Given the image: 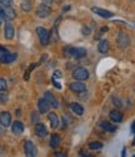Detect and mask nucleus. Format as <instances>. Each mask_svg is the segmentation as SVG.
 Segmentation results:
<instances>
[{
    "instance_id": "f704fd0d",
    "label": "nucleus",
    "mask_w": 135,
    "mask_h": 157,
    "mask_svg": "<svg viewBox=\"0 0 135 157\" xmlns=\"http://www.w3.org/2000/svg\"><path fill=\"white\" fill-rule=\"evenodd\" d=\"M2 23H3V18L0 17V25H2Z\"/></svg>"
},
{
    "instance_id": "ddd939ff",
    "label": "nucleus",
    "mask_w": 135,
    "mask_h": 157,
    "mask_svg": "<svg viewBox=\"0 0 135 157\" xmlns=\"http://www.w3.org/2000/svg\"><path fill=\"white\" fill-rule=\"evenodd\" d=\"M16 59V54L15 53H4L0 56V62L2 63H5V64H9V63H13Z\"/></svg>"
},
{
    "instance_id": "cd10ccee",
    "label": "nucleus",
    "mask_w": 135,
    "mask_h": 157,
    "mask_svg": "<svg viewBox=\"0 0 135 157\" xmlns=\"http://www.w3.org/2000/svg\"><path fill=\"white\" fill-rule=\"evenodd\" d=\"M0 4H2L3 6H11L13 0H0Z\"/></svg>"
},
{
    "instance_id": "0eeeda50",
    "label": "nucleus",
    "mask_w": 135,
    "mask_h": 157,
    "mask_svg": "<svg viewBox=\"0 0 135 157\" xmlns=\"http://www.w3.org/2000/svg\"><path fill=\"white\" fill-rule=\"evenodd\" d=\"M69 88H70V90H73L74 93H83L86 90V86L82 81H75V82L70 83Z\"/></svg>"
},
{
    "instance_id": "c756f323",
    "label": "nucleus",
    "mask_w": 135,
    "mask_h": 157,
    "mask_svg": "<svg viewBox=\"0 0 135 157\" xmlns=\"http://www.w3.org/2000/svg\"><path fill=\"white\" fill-rule=\"evenodd\" d=\"M53 83H54V86H55L58 89H61V84H60L59 82H57V81H55V78H54V79H53Z\"/></svg>"
},
{
    "instance_id": "423d86ee",
    "label": "nucleus",
    "mask_w": 135,
    "mask_h": 157,
    "mask_svg": "<svg viewBox=\"0 0 135 157\" xmlns=\"http://www.w3.org/2000/svg\"><path fill=\"white\" fill-rule=\"evenodd\" d=\"M50 14H51V8H50V5H46V4H44V3H42V4L38 6V9H36V15H38L39 18H42V19L49 17Z\"/></svg>"
},
{
    "instance_id": "9b49d317",
    "label": "nucleus",
    "mask_w": 135,
    "mask_h": 157,
    "mask_svg": "<svg viewBox=\"0 0 135 157\" xmlns=\"http://www.w3.org/2000/svg\"><path fill=\"white\" fill-rule=\"evenodd\" d=\"M93 10V13H95L97 15H99V17H101V18H105V19H109V18H113V13L111 11H109V10H105V9H101V8H93L91 9Z\"/></svg>"
},
{
    "instance_id": "2f4dec72",
    "label": "nucleus",
    "mask_w": 135,
    "mask_h": 157,
    "mask_svg": "<svg viewBox=\"0 0 135 157\" xmlns=\"http://www.w3.org/2000/svg\"><path fill=\"white\" fill-rule=\"evenodd\" d=\"M0 52L4 54V53H8V49L6 48H4V47H0Z\"/></svg>"
},
{
    "instance_id": "f257e3e1",
    "label": "nucleus",
    "mask_w": 135,
    "mask_h": 157,
    "mask_svg": "<svg viewBox=\"0 0 135 157\" xmlns=\"http://www.w3.org/2000/svg\"><path fill=\"white\" fill-rule=\"evenodd\" d=\"M65 57H74V58H84L86 56V49L84 48H75V47H66L64 49Z\"/></svg>"
},
{
    "instance_id": "2eb2a0df",
    "label": "nucleus",
    "mask_w": 135,
    "mask_h": 157,
    "mask_svg": "<svg viewBox=\"0 0 135 157\" xmlns=\"http://www.w3.org/2000/svg\"><path fill=\"white\" fill-rule=\"evenodd\" d=\"M45 98H46V101L50 103V106L53 107V108H58L59 107V102L57 101V98H55V96H54L51 92H45Z\"/></svg>"
},
{
    "instance_id": "4468645a",
    "label": "nucleus",
    "mask_w": 135,
    "mask_h": 157,
    "mask_svg": "<svg viewBox=\"0 0 135 157\" xmlns=\"http://www.w3.org/2000/svg\"><path fill=\"white\" fill-rule=\"evenodd\" d=\"M11 131H13V133L19 136L24 132V124L20 122V121H15L14 123L11 124Z\"/></svg>"
},
{
    "instance_id": "72a5a7b5",
    "label": "nucleus",
    "mask_w": 135,
    "mask_h": 157,
    "mask_svg": "<svg viewBox=\"0 0 135 157\" xmlns=\"http://www.w3.org/2000/svg\"><path fill=\"white\" fill-rule=\"evenodd\" d=\"M55 156H60V157H64V156H66V155H65V153H57Z\"/></svg>"
},
{
    "instance_id": "dca6fc26",
    "label": "nucleus",
    "mask_w": 135,
    "mask_h": 157,
    "mask_svg": "<svg viewBox=\"0 0 135 157\" xmlns=\"http://www.w3.org/2000/svg\"><path fill=\"white\" fill-rule=\"evenodd\" d=\"M35 132H36V135L39 136V137H45L46 135H48V129H46V127L43 124V123H36V126H35Z\"/></svg>"
},
{
    "instance_id": "a211bd4d",
    "label": "nucleus",
    "mask_w": 135,
    "mask_h": 157,
    "mask_svg": "<svg viewBox=\"0 0 135 157\" xmlns=\"http://www.w3.org/2000/svg\"><path fill=\"white\" fill-rule=\"evenodd\" d=\"M109 117H110V120H111L113 122H115V123H119V122L123 121V114H121L118 109L111 111V112L109 113Z\"/></svg>"
},
{
    "instance_id": "412c9836",
    "label": "nucleus",
    "mask_w": 135,
    "mask_h": 157,
    "mask_svg": "<svg viewBox=\"0 0 135 157\" xmlns=\"http://www.w3.org/2000/svg\"><path fill=\"white\" fill-rule=\"evenodd\" d=\"M59 145H60V136L57 135V133L51 135V137H50V147L51 148H57Z\"/></svg>"
},
{
    "instance_id": "20e7f679",
    "label": "nucleus",
    "mask_w": 135,
    "mask_h": 157,
    "mask_svg": "<svg viewBox=\"0 0 135 157\" xmlns=\"http://www.w3.org/2000/svg\"><path fill=\"white\" fill-rule=\"evenodd\" d=\"M116 43H118V45H119L121 49L128 48V47H129V44H130L129 35H128L125 32H119L118 38H116Z\"/></svg>"
},
{
    "instance_id": "5701e85b",
    "label": "nucleus",
    "mask_w": 135,
    "mask_h": 157,
    "mask_svg": "<svg viewBox=\"0 0 135 157\" xmlns=\"http://www.w3.org/2000/svg\"><path fill=\"white\" fill-rule=\"evenodd\" d=\"M20 8H21V10L25 11V13L30 11V10H31V2H30V0H23L21 4H20Z\"/></svg>"
},
{
    "instance_id": "6ab92c4d",
    "label": "nucleus",
    "mask_w": 135,
    "mask_h": 157,
    "mask_svg": "<svg viewBox=\"0 0 135 157\" xmlns=\"http://www.w3.org/2000/svg\"><path fill=\"white\" fill-rule=\"evenodd\" d=\"M98 49H99L100 53H103V54L108 53V50H109V42H108L106 39H103V40H100L99 44H98Z\"/></svg>"
},
{
    "instance_id": "c85d7f7f",
    "label": "nucleus",
    "mask_w": 135,
    "mask_h": 157,
    "mask_svg": "<svg viewBox=\"0 0 135 157\" xmlns=\"http://www.w3.org/2000/svg\"><path fill=\"white\" fill-rule=\"evenodd\" d=\"M63 75H61V72L60 71H55L54 72V78H61Z\"/></svg>"
},
{
    "instance_id": "c9c22d12",
    "label": "nucleus",
    "mask_w": 135,
    "mask_h": 157,
    "mask_svg": "<svg viewBox=\"0 0 135 157\" xmlns=\"http://www.w3.org/2000/svg\"><path fill=\"white\" fill-rule=\"evenodd\" d=\"M133 145H135V138H134V141H133Z\"/></svg>"
},
{
    "instance_id": "393cba45",
    "label": "nucleus",
    "mask_w": 135,
    "mask_h": 157,
    "mask_svg": "<svg viewBox=\"0 0 135 157\" xmlns=\"http://www.w3.org/2000/svg\"><path fill=\"white\" fill-rule=\"evenodd\" d=\"M6 88H8L6 81L4 78H0V92H4V90H6Z\"/></svg>"
},
{
    "instance_id": "7ed1b4c3",
    "label": "nucleus",
    "mask_w": 135,
    "mask_h": 157,
    "mask_svg": "<svg viewBox=\"0 0 135 157\" xmlns=\"http://www.w3.org/2000/svg\"><path fill=\"white\" fill-rule=\"evenodd\" d=\"M73 78L75 81H86L89 78V72L88 69L83 68V67H78L73 71Z\"/></svg>"
},
{
    "instance_id": "f03ea898",
    "label": "nucleus",
    "mask_w": 135,
    "mask_h": 157,
    "mask_svg": "<svg viewBox=\"0 0 135 157\" xmlns=\"http://www.w3.org/2000/svg\"><path fill=\"white\" fill-rule=\"evenodd\" d=\"M0 17L3 18V20H13V19H15L16 17V13L15 10L13 9L11 6H3V5H0Z\"/></svg>"
},
{
    "instance_id": "39448f33",
    "label": "nucleus",
    "mask_w": 135,
    "mask_h": 157,
    "mask_svg": "<svg viewBox=\"0 0 135 157\" xmlns=\"http://www.w3.org/2000/svg\"><path fill=\"white\" fill-rule=\"evenodd\" d=\"M36 34L39 36V40H40V43H42V45L46 47L48 43H49V38H50L49 32L46 29L42 28V27H39V28H36Z\"/></svg>"
},
{
    "instance_id": "b1692460",
    "label": "nucleus",
    "mask_w": 135,
    "mask_h": 157,
    "mask_svg": "<svg viewBox=\"0 0 135 157\" xmlns=\"http://www.w3.org/2000/svg\"><path fill=\"white\" fill-rule=\"evenodd\" d=\"M103 147V143L99 141H93L89 143V148L90 150H100Z\"/></svg>"
},
{
    "instance_id": "7c9ffc66",
    "label": "nucleus",
    "mask_w": 135,
    "mask_h": 157,
    "mask_svg": "<svg viewBox=\"0 0 135 157\" xmlns=\"http://www.w3.org/2000/svg\"><path fill=\"white\" fill-rule=\"evenodd\" d=\"M42 2H43L44 4H46V5H51L54 0H42Z\"/></svg>"
},
{
    "instance_id": "473e14b6",
    "label": "nucleus",
    "mask_w": 135,
    "mask_h": 157,
    "mask_svg": "<svg viewBox=\"0 0 135 157\" xmlns=\"http://www.w3.org/2000/svg\"><path fill=\"white\" fill-rule=\"evenodd\" d=\"M131 132L133 133H135V121L133 122V124H131Z\"/></svg>"
},
{
    "instance_id": "1a4fd4ad",
    "label": "nucleus",
    "mask_w": 135,
    "mask_h": 157,
    "mask_svg": "<svg viewBox=\"0 0 135 157\" xmlns=\"http://www.w3.org/2000/svg\"><path fill=\"white\" fill-rule=\"evenodd\" d=\"M0 124L3 127H8L11 124V114L8 111L0 112Z\"/></svg>"
},
{
    "instance_id": "f8f14e48",
    "label": "nucleus",
    "mask_w": 135,
    "mask_h": 157,
    "mask_svg": "<svg viewBox=\"0 0 135 157\" xmlns=\"http://www.w3.org/2000/svg\"><path fill=\"white\" fill-rule=\"evenodd\" d=\"M4 35H5V38L8 39V40L14 38V27H13V24L8 20H6L5 27H4Z\"/></svg>"
},
{
    "instance_id": "4be33fe9",
    "label": "nucleus",
    "mask_w": 135,
    "mask_h": 157,
    "mask_svg": "<svg viewBox=\"0 0 135 157\" xmlns=\"http://www.w3.org/2000/svg\"><path fill=\"white\" fill-rule=\"evenodd\" d=\"M100 127H101L103 129L108 131V132H115V131H116V126H114V124H111V123H109V122H106V121H103V122L100 123Z\"/></svg>"
},
{
    "instance_id": "bb28decb",
    "label": "nucleus",
    "mask_w": 135,
    "mask_h": 157,
    "mask_svg": "<svg viewBox=\"0 0 135 157\" xmlns=\"http://www.w3.org/2000/svg\"><path fill=\"white\" fill-rule=\"evenodd\" d=\"M8 101V94L6 93H3V92H0V104H3Z\"/></svg>"
},
{
    "instance_id": "9d476101",
    "label": "nucleus",
    "mask_w": 135,
    "mask_h": 157,
    "mask_svg": "<svg viewBox=\"0 0 135 157\" xmlns=\"http://www.w3.org/2000/svg\"><path fill=\"white\" fill-rule=\"evenodd\" d=\"M50 103L46 101V98L44 97V98H40L39 101H38V108H39V112L40 113H48L49 112V109H50Z\"/></svg>"
},
{
    "instance_id": "f3484780",
    "label": "nucleus",
    "mask_w": 135,
    "mask_h": 157,
    "mask_svg": "<svg viewBox=\"0 0 135 157\" xmlns=\"http://www.w3.org/2000/svg\"><path fill=\"white\" fill-rule=\"evenodd\" d=\"M48 117H49L51 128H58V127H59V117H58V114L54 113V112H50Z\"/></svg>"
},
{
    "instance_id": "aec40b11",
    "label": "nucleus",
    "mask_w": 135,
    "mask_h": 157,
    "mask_svg": "<svg viewBox=\"0 0 135 157\" xmlns=\"http://www.w3.org/2000/svg\"><path fill=\"white\" fill-rule=\"evenodd\" d=\"M70 108H71L73 112H74L75 114H78V116H83V113H84L83 106H80V104L76 103V102H73V103L70 104Z\"/></svg>"
},
{
    "instance_id": "6e6552de",
    "label": "nucleus",
    "mask_w": 135,
    "mask_h": 157,
    "mask_svg": "<svg viewBox=\"0 0 135 157\" xmlns=\"http://www.w3.org/2000/svg\"><path fill=\"white\" fill-rule=\"evenodd\" d=\"M24 151H25V155L26 156H30V157H34L36 155V147H35V145H34L31 141H26L25 142Z\"/></svg>"
},
{
    "instance_id": "a878e982",
    "label": "nucleus",
    "mask_w": 135,
    "mask_h": 157,
    "mask_svg": "<svg viewBox=\"0 0 135 157\" xmlns=\"http://www.w3.org/2000/svg\"><path fill=\"white\" fill-rule=\"evenodd\" d=\"M113 103L115 104V107H118V108H121V107H123V102H121L116 96H113Z\"/></svg>"
}]
</instances>
